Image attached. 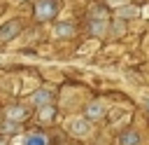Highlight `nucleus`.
Segmentation results:
<instances>
[{"mask_svg": "<svg viewBox=\"0 0 149 145\" xmlns=\"http://www.w3.org/2000/svg\"><path fill=\"white\" fill-rule=\"evenodd\" d=\"M35 14H37V19H40V21L51 19V16L56 14V2H54V0H40V2H37V7H35Z\"/></svg>", "mask_w": 149, "mask_h": 145, "instance_id": "obj_1", "label": "nucleus"}, {"mask_svg": "<svg viewBox=\"0 0 149 145\" xmlns=\"http://www.w3.org/2000/svg\"><path fill=\"white\" fill-rule=\"evenodd\" d=\"M68 129H70L74 136H86L91 126H88V122H86V119H72V122L68 124Z\"/></svg>", "mask_w": 149, "mask_h": 145, "instance_id": "obj_2", "label": "nucleus"}, {"mask_svg": "<svg viewBox=\"0 0 149 145\" xmlns=\"http://www.w3.org/2000/svg\"><path fill=\"white\" fill-rule=\"evenodd\" d=\"M19 28H21V23H19V21H9V23H5V26L0 28V40L14 37V35L19 33Z\"/></svg>", "mask_w": 149, "mask_h": 145, "instance_id": "obj_3", "label": "nucleus"}, {"mask_svg": "<svg viewBox=\"0 0 149 145\" xmlns=\"http://www.w3.org/2000/svg\"><path fill=\"white\" fill-rule=\"evenodd\" d=\"M102 112H105V105L100 101H93L91 105H86V117L88 119H98V117H102Z\"/></svg>", "mask_w": 149, "mask_h": 145, "instance_id": "obj_4", "label": "nucleus"}, {"mask_svg": "<svg viewBox=\"0 0 149 145\" xmlns=\"http://www.w3.org/2000/svg\"><path fill=\"white\" fill-rule=\"evenodd\" d=\"M23 145H49V140H47V136H42V133H28V136L23 138Z\"/></svg>", "mask_w": 149, "mask_h": 145, "instance_id": "obj_5", "label": "nucleus"}, {"mask_svg": "<svg viewBox=\"0 0 149 145\" xmlns=\"http://www.w3.org/2000/svg\"><path fill=\"white\" fill-rule=\"evenodd\" d=\"M105 30H107L105 19H91V33L93 35H105Z\"/></svg>", "mask_w": 149, "mask_h": 145, "instance_id": "obj_6", "label": "nucleus"}, {"mask_svg": "<svg viewBox=\"0 0 149 145\" xmlns=\"http://www.w3.org/2000/svg\"><path fill=\"white\" fill-rule=\"evenodd\" d=\"M119 143H121V145H140V136H137L135 131H126V133H121Z\"/></svg>", "mask_w": 149, "mask_h": 145, "instance_id": "obj_7", "label": "nucleus"}, {"mask_svg": "<svg viewBox=\"0 0 149 145\" xmlns=\"http://www.w3.org/2000/svg\"><path fill=\"white\" fill-rule=\"evenodd\" d=\"M49 98H51V94H49L47 89H40V91L33 96V103H35V105H47V103H49Z\"/></svg>", "mask_w": 149, "mask_h": 145, "instance_id": "obj_8", "label": "nucleus"}, {"mask_svg": "<svg viewBox=\"0 0 149 145\" xmlns=\"http://www.w3.org/2000/svg\"><path fill=\"white\" fill-rule=\"evenodd\" d=\"M7 115H9L12 119H26V117H28V110H26V108H21V105H16V108H9V110H7Z\"/></svg>", "mask_w": 149, "mask_h": 145, "instance_id": "obj_9", "label": "nucleus"}, {"mask_svg": "<svg viewBox=\"0 0 149 145\" xmlns=\"http://www.w3.org/2000/svg\"><path fill=\"white\" fill-rule=\"evenodd\" d=\"M137 12H140V9H137V7H133V5H130V7H126V5H123V7L119 9V16H121V19H128V16L133 19V16H137Z\"/></svg>", "mask_w": 149, "mask_h": 145, "instance_id": "obj_10", "label": "nucleus"}, {"mask_svg": "<svg viewBox=\"0 0 149 145\" xmlns=\"http://www.w3.org/2000/svg\"><path fill=\"white\" fill-rule=\"evenodd\" d=\"M56 35H61V37L63 35H72V26L70 23H58L56 26Z\"/></svg>", "mask_w": 149, "mask_h": 145, "instance_id": "obj_11", "label": "nucleus"}, {"mask_svg": "<svg viewBox=\"0 0 149 145\" xmlns=\"http://www.w3.org/2000/svg\"><path fill=\"white\" fill-rule=\"evenodd\" d=\"M51 115H54V108H44L42 110V119H49Z\"/></svg>", "mask_w": 149, "mask_h": 145, "instance_id": "obj_12", "label": "nucleus"}, {"mask_svg": "<svg viewBox=\"0 0 149 145\" xmlns=\"http://www.w3.org/2000/svg\"><path fill=\"white\" fill-rule=\"evenodd\" d=\"M107 2H109L112 7H121V5H126L128 0H107Z\"/></svg>", "mask_w": 149, "mask_h": 145, "instance_id": "obj_13", "label": "nucleus"}, {"mask_svg": "<svg viewBox=\"0 0 149 145\" xmlns=\"http://www.w3.org/2000/svg\"><path fill=\"white\" fill-rule=\"evenodd\" d=\"M147 110H149V98H147Z\"/></svg>", "mask_w": 149, "mask_h": 145, "instance_id": "obj_14", "label": "nucleus"}]
</instances>
